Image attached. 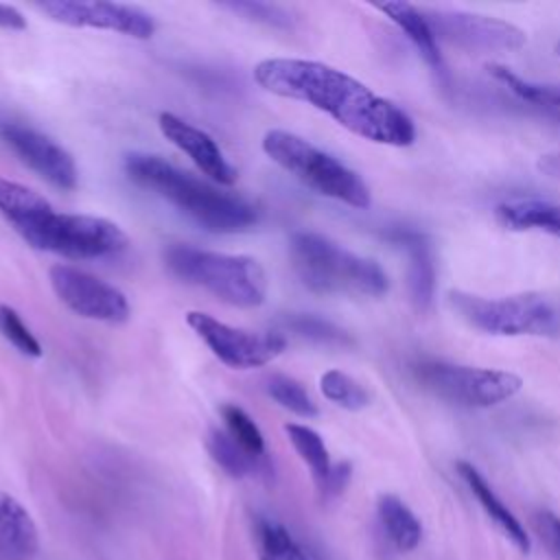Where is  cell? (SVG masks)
I'll return each instance as SVG.
<instances>
[{
  "label": "cell",
  "mask_w": 560,
  "mask_h": 560,
  "mask_svg": "<svg viewBox=\"0 0 560 560\" xmlns=\"http://www.w3.org/2000/svg\"><path fill=\"white\" fill-rule=\"evenodd\" d=\"M254 81L271 94L308 103L359 138L387 147L416 140L411 116L348 72L322 61L273 57L254 68Z\"/></svg>",
  "instance_id": "obj_1"
},
{
  "label": "cell",
  "mask_w": 560,
  "mask_h": 560,
  "mask_svg": "<svg viewBox=\"0 0 560 560\" xmlns=\"http://www.w3.org/2000/svg\"><path fill=\"white\" fill-rule=\"evenodd\" d=\"M0 217L35 249L66 258H101L127 247V234L109 219L57 212L37 190L0 177Z\"/></svg>",
  "instance_id": "obj_2"
},
{
  "label": "cell",
  "mask_w": 560,
  "mask_h": 560,
  "mask_svg": "<svg viewBox=\"0 0 560 560\" xmlns=\"http://www.w3.org/2000/svg\"><path fill=\"white\" fill-rule=\"evenodd\" d=\"M125 171L131 182L171 201L208 232H245L258 221V210L247 199L223 192L158 155L129 153L125 155Z\"/></svg>",
  "instance_id": "obj_3"
},
{
  "label": "cell",
  "mask_w": 560,
  "mask_h": 560,
  "mask_svg": "<svg viewBox=\"0 0 560 560\" xmlns=\"http://www.w3.org/2000/svg\"><path fill=\"white\" fill-rule=\"evenodd\" d=\"M289 258L300 282L313 293L381 298L389 289L387 273L376 260L315 232H295L289 243Z\"/></svg>",
  "instance_id": "obj_4"
},
{
  "label": "cell",
  "mask_w": 560,
  "mask_h": 560,
  "mask_svg": "<svg viewBox=\"0 0 560 560\" xmlns=\"http://www.w3.org/2000/svg\"><path fill=\"white\" fill-rule=\"evenodd\" d=\"M164 262L179 280L201 287L221 302L254 308L265 302L267 273L252 256H234L173 243L164 249Z\"/></svg>",
  "instance_id": "obj_5"
},
{
  "label": "cell",
  "mask_w": 560,
  "mask_h": 560,
  "mask_svg": "<svg viewBox=\"0 0 560 560\" xmlns=\"http://www.w3.org/2000/svg\"><path fill=\"white\" fill-rule=\"evenodd\" d=\"M262 151L315 192L359 210L370 208L372 195L363 177L306 138L284 129H269L262 136Z\"/></svg>",
  "instance_id": "obj_6"
},
{
  "label": "cell",
  "mask_w": 560,
  "mask_h": 560,
  "mask_svg": "<svg viewBox=\"0 0 560 560\" xmlns=\"http://www.w3.org/2000/svg\"><path fill=\"white\" fill-rule=\"evenodd\" d=\"M446 302L468 326L501 337H558L560 306L542 293H516L483 298L466 291H448Z\"/></svg>",
  "instance_id": "obj_7"
},
{
  "label": "cell",
  "mask_w": 560,
  "mask_h": 560,
  "mask_svg": "<svg viewBox=\"0 0 560 560\" xmlns=\"http://www.w3.org/2000/svg\"><path fill=\"white\" fill-rule=\"evenodd\" d=\"M413 378L433 396L459 407H494L523 387L521 376L505 370L475 368L422 359L411 365Z\"/></svg>",
  "instance_id": "obj_8"
},
{
  "label": "cell",
  "mask_w": 560,
  "mask_h": 560,
  "mask_svg": "<svg viewBox=\"0 0 560 560\" xmlns=\"http://www.w3.org/2000/svg\"><path fill=\"white\" fill-rule=\"evenodd\" d=\"M420 11L438 42H446L466 52H514L527 44L523 28L494 15L435 7H420Z\"/></svg>",
  "instance_id": "obj_9"
},
{
  "label": "cell",
  "mask_w": 560,
  "mask_h": 560,
  "mask_svg": "<svg viewBox=\"0 0 560 560\" xmlns=\"http://www.w3.org/2000/svg\"><path fill=\"white\" fill-rule=\"evenodd\" d=\"M186 322L212 350V354L234 370L262 368L287 348V337L282 332H254L234 328L203 311H188Z\"/></svg>",
  "instance_id": "obj_10"
},
{
  "label": "cell",
  "mask_w": 560,
  "mask_h": 560,
  "mask_svg": "<svg viewBox=\"0 0 560 560\" xmlns=\"http://www.w3.org/2000/svg\"><path fill=\"white\" fill-rule=\"evenodd\" d=\"M55 295L85 319L122 324L129 319V302L114 284L70 265H52L48 271Z\"/></svg>",
  "instance_id": "obj_11"
},
{
  "label": "cell",
  "mask_w": 560,
  "mask_h": 560,
  "mask_svg": "<svg viewBox=\"0 0 560 560\" xmlns=\"http://www.w3.org/2000/svg\"><path fill=\"white\" fill-rule=\"evenodd\" d=\"M35 9L66 26L101 28V31L122 33L136 39H149L155 33V20L144 9L133 4L50 0V2H37Z\"/></svg>",
  "instance_id": "obj_12"
},
{
  "label": "cell",
  "mask_w": 560,
  "mask_h": 560,
  "mask_svg": "<svg viewBox=\"0 0 560 560\" xmlns=\"http://www.w3.org/2000/svg\"><path fill=\"white\" fill-rule=\"evenodd\" d=\"M0 138L48 184L61 190L77 188L79 171L72 155L46 133L15 120H2Z\"/></svg>",
  "instance_id": "obj_13"
},
{
  "label": "cell",
  "mask_w": 560,
  "mask_h": 560,
  "mask_svg": "<svg viewBox=\"0 0 560 560\" xmlns=\"http://www.w3.org/2000/svg\"><path fill=\"white\" fill-rule=\"evenodd\" d=\"M158 127H160L162 136L171 144H175L179 151H184L197 164V168L203 175H208L212 182H217L221 186H232L236 182V177H238L236 168L228 162L221 147L212 140L210 133H206L203 129L186 122L184 118H179L171 112L160 114Z\"/></svg>",
  "instance_id": "obj_14"
},
{
  "label": "cell",
  "mask_w": 560,
  "mask_h": 560,
  "mask_svg": "<svg viewBox=\"0 0 560 560\" xmlns=\"http://www.w3.org/2000/svg\"><path fill=\"white\" fill-rule=\"evenodd\" d=\"M385 238L407 254V284L409 298L418 313H427L431 308L435 295V252L424 232L413 228H392Z\"/></svg>",
  "instance_id": "obj_15"
},
{
  "label": "cell",
  "mask_w": 560,
  "mask_h": 560,
  "mask_svg": "<svg viewBox=\"0 0 560 560\" xmlns=\"http://www.w3.org/2000/svg\"><path fill=\"white\" fill-rule=\"evenodd\" d=\"M376 9L381 13H385L407 35V39L420 52L424 63L431 68V72L442 83H448V68L440 52V42L435 39L420 7L409 4V2H383V4H376Z\"/></svg>",
  "instance_id": "obj_16"
},
{
  "label": "cell",
  "mask_w": 560,
  "mask_h": 560,
  "mask_svg": "<svg viewBox=\"0 0 560 560\" xmlns=\"http://www.w3.org/2000/svg\"><path fill=\"white\" fill-rule=\"evenodd\" d=\"M39 549V536L28 510L0 490V560H31Z\"/></svg>",
  "instance_id": "obj_17"
},
{
  "label": "cell",
  "mask_w": 560,
  "mask_h": 560,
  "mask_svg": "<svg viewBox=\"0 0 560 560\" xmlns=\"http://www.w3.org/2000/svg\"><path fill=\"white\" fill-rule=\"evenodd\" d=\"M457 472L464 479V483L468 486V490L472 492V497L479 501V505L483 508V512L490 516V521L505 534V538L521 551L527 553L532 542L529 536L525 532V527L521 525V521L512 514V510L497 497V492L490 488V483L486 481V477L468 462H457Z\"/></svg>",
  "instance_id": "obj_18"
},
{
  "label": "cell",
  "mask_w": 560,
  "mask_h": 560,
  "mask_svg": "<svg viewBox=\"0 0 560 560\" xmlns=\"http://www.w3.org/2000/svg\"><path fill=\"white\" fill-rule=\"evenodd\" d=\"M494 217L505 230H536L560 238V203L547 199H514L499 203Z\"/></svg>",
  "instance_id": "obj_19"
},
{
  "label": "cell",
  "mask_w": 560,
  "mask_h": 560,
  "mask_svg": "<svg viewBox=\"0 0 560 560\" xmlns=\"http://www.w3.org/2000/svg\"><path fill=\"white\" fill-rule=\"evenodd\" d=\"M376 516L385 538L398 551H411L422 540V525L411 508L396 494H381L376 501Z\"/></svg>",
  "instance_id": "obj_20"
},
{
  "label": "cell",
  "mask_w": 560,
  "mask_h": 560,
  "mask_svg": "<svg viewBox=\"0 0 560 560\" xmlns=\"http://www.w3.org/2000/svg\"><path fill=\"white\" fill-rule=\"evenodd\" d=\"M206 448H208L212 462L234 479L271 472L269 459L265 455L258 457V455L247 453L228 431L210 429L206 435Z\"/></svg>",
  "instance_id": "obj_21"
},
{
  "label": "cell",
  "mask_w": 560,
  "mask_h": 560,
  "mask_svg": "<svg viewBox=\"0 0 560 560\" xmlns=\"http://www.w3.org/2000/svg\"><path fill=\"white\" fill-rule=\"evenodd\" d=\"M252 529L258 560H313V556L276 518L254 514Z\"/></svg>",
  "instance_id": "obj_22"
},
{
  "label": "cell",
  "mask_w": 560,
  "mask_h": 560,
  "mask_svg": "<svg viewBox=\"0 0 560 560\" xmlns=\"http://www.w3.org/2000/svg\"><path fill=\"white\" fill-rule=\"evenodd\" d=\"M486 70L499 83H503L516 98H521V101H525L529 105L545 107L549 112H558L560 114V85L527 81V79L518 77L508 66H501V63H488Z\"/></svg>",
  "instance_id": "obj_23"
},
{
  "label": "cell",
  "mask_w": 560,
  "mask_h": 560,
  "mask_svg": "<svg viewBox=\"0 0 560 560\" xmlns=\"http://www.w3.org/2000/svg\"><path fill=\"white\" fill-rule=\"evenodd\" d=\"M284 433L289 438V442L293 444L295 453L302 457V462L308 466L317 488L328 479L330 475V455H328V448L322 440V435L306 427V424H298V422H289L284 424Z\"/></svg>",
  "instance_id": "obj_24"
},
{
  "label": "cell",
  "mask_w": 560,
  "mask_h": 560,
  "mask_svg": "<svg viewBox=\"0 0 560 560\" xmlns=\"http://www.w3.org/2000/svg\"><path fill=\"white\" fill-rule=\"evenodd\" d=\"M282 326L289 332H295L298 337H304L308 341L315 343H324V346H352V337L339 328L337 324L319 317V315H311V313H289L282 317Z\"/></svg>",
  "instance_id": "obj_25"
},
{
  "label": "cell",
  "mask_w": 560,
  "mask_h": 560,
  "mask_svg": "<svg viewBox=\"0 0 560 560\" xmlns=\"http://www.w3.org/2000/svg\"><path fill=\"white\" fill-rule=\"evenodd\" d=\"M319 392L324 394V398L348 411H359L370 405L368 389L341 370L324 372L319 376Z\"/></svg>",
  "instance_id": "obj_26"
},
{
  "label": "cell",
  "mask_w": 560,
  "mask_h": 560,
  "mask_svg": "<svg viewBox=\"0 0 560 560\" xmlns=\"http://www.w3.org/2000/svg\"><path fill=\"white\" fill-rule=\"evenodd\" d=\"M267 394L284 409L300 418H315L319 413L317 405L308 396V392L287 374H271L267 378Z\"/></svg>",
  "instance_id": "obj_27"
},
{
  "label": "cell",
  "mask_w": 560,
  "mask_h": 560,
  "mask_svg": "<svg viewBox=\"0 0 560 560\" xmlns=\"http://www.w3.org/2000/svg\"><path fill=\"white\" fill-rule=\"evenodd\" d=\"M221 418L225 422V431L252 455H265V440L256 422L238 407V405H221Z\"/></svg>",
  "instance_id": "obj_28"
},
{
  "label": "cell",
  "mask_w": 560,
  "mask_h": 560,
  "mask_svg": "<svg viewBox=\"0 0 560 560\" xmlns=\"http://www.w3.org/2000/svg\"><path fill=\"white\" fill-rule=\"evenodd\" d=\"M221 7L232 13L243 15L245 20L260 22V24L273 26V28H291L295 22V18L287 9H282L278 4H269V2L245 0V2H223Z\"/></svg>",
  "instance_id": "obj_29"
},
{
  "label": "cell",
  "mask_w": 560,
  "mask_h": 560,
  "mask_svg": "<svg viewBox=\"0 0 560 560\" xmlns=\"http://www.w3.org/2000/svg\"><path fill=\"white\" fill-rule=\"evenodd\" d=\"M0 332L2 337L13 343L22 354L26 357H42V346L35 339V335L28 330V326L22 322L15 308L0 304Z\"/></svg>",
  "instance_id": "obj_30"
},
{
  "label": "cell",
  "mask_w": 560,
  "mask_h": 560,
  "mask_svg": "<svg viewBox=\"0 0 560 560\" xmlns=\"http://www.w3.org/2000/svg\"><path fill=\"white\" fill-rule=\"evenodd\" d=\"M534 527L542 540V545L547 547V551L560 560V518L547 510L536 512L534 516Z\"/></svg>",
  "instance_id": "obj_31"
},
{
  "label": "cell",
  "mask_w": 560,
  "mask_h": 560,
  "mask_svg": "<svg viewBox=\"0 0 560 560\" xmlns=\"http://www.w3.org/2000/svg\"><path fill=\"white\" fill-rule=\"evenodd\" d=\"M350 475H352V468H350L348 462L332 464L328 479L319 486V494H322L324 499H332V497L341 494L343 488H346L348 481H350Z\"/></svg>",
  "instance_id": "obj_32"
},
{
  "label": "cell",
  "mask_w": 560,
  "mask_h": 560,
  "mask_svg": "<svg viewBox=\"0 0 560 560\" xmlns=\"http://www.w3.org/2000/svg\"><path fill=\"white\" fill-rule=\"evenodd\" d=\"M0 28L9 31H24L26 18L11 4H0Z\"/></svg>",
  "instance_id": "obj_33"
},
{
  "label": "cell",
  "mask_w": 560,
  "mask_h": 560,
  "mask_svg": "<svg viewBox=\"0 0 560 560\" xmlns=\"http://www.w3.org/2000/svg\"><path fill=\"white\" fill-rule=\"evenodd\" d=\"M536 166H538V171H540L542 175H547V177L560 182V151L542 153V155L536 160Z\"/></svg>",
  "instance_id": "obj_34"
},
{
  "label": "cell",
  "mask_w": 560,
  "mask_h": 560,
  "mask_svg": "<svg viewBox=\"0 0 560 560\" xmlns=\"http://www.w3.org/2000/svg\"><path fill=\"white\" fill-rule=\"evenodd\" d=\"M556 52H558V55H560V42H558V44H556Z\"/></svg>",
  "instance_id": "obj_35"
}]
</instances>
